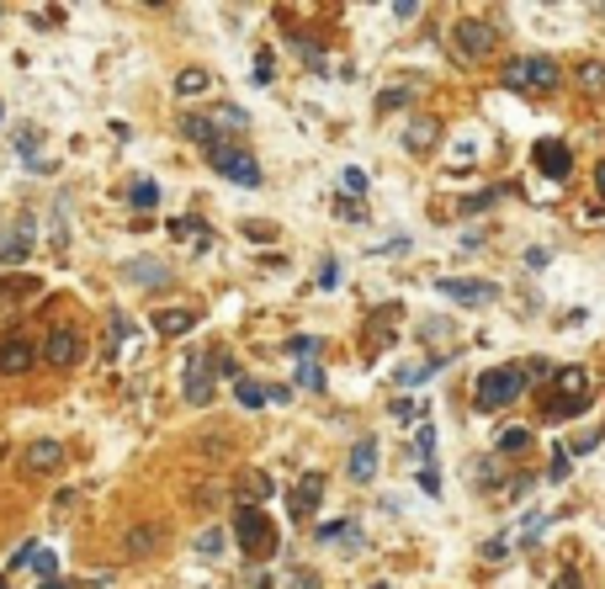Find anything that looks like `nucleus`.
I'll use <instances>...</instances> for the list:
<instances>
[{
  "label": "nucleus",
  "instance_id": "27",
  "mask_svg": "<svg viewBox=\"0 0 605 589\" xmlns=\"http://www.w3.org/2000/svg\"><path fill=\"white\" fill-rule=\"evenodd\" d=\"M240 489H244V499H250V504H255V499H266V494H272L266 472H244V483H240Z\"/></svg>",
  "mask_w": 605,
  "mask_h": 589
},
{
  "label": "nucleus",
  "instance_id": "38",
  "mask_svg": "<svg viewBox=\"0 0 605 589\" xmlns=\"http://www.w3.org/2000/svg\"><path fill=\"white\" fill-rule=\"evenodd\" d=\"M473 478H478V483H499V462H478L473 467Z\"/></svg>",
  "mask_w": 605,
  "mask_h": 589
},
{
  "label": "nucleus",
  "instance_id": "14",
  "mask_svg": "<svg viewBox=\"0 0 605 589\" xmlns=\"http://www.w3.org/2000/svg\"><path fill=\"white\" fill-rule=\"evenodd\" d=\"M159 536H165L159 526H133L122 536V558H149L154 547H159Z\"/></svg>",
  "mask_w": 605,
  "mask_h": 589
},
{
  "label": "nucleus",
  "instance_id": "48",
  "mask_svg": "<svg viewBox=\"0 0 605 589\" xmlns=\"http://www.w3.org/2000/svg\"><path fill=\"white\" fill-rule=\"evenodd\" d=\"M372 589H388V584H372Z\"/></svg>",
  "mask_w": 605,
  "mask_h": 589
},
{
  "label": "nucleus",
  "instance_id": "15",
  "mask_svg": "<svg viewBox=\"0 0 605 589\" xmlns=\"http://www.w3.org/2000/svg\"><path fill=\"white\" fill-rule=\"evenodd\" d=\"M122 277L138 281V287H159V281H170V266H165V260H128Z\"/></svg>",
  "mask_w": 605,
  "mask_h": 589
},
{
  "label": "nucleus",
  "instance_id": "12",
  "mask_svg": "<svg viewBox=\"0 0 605 589\" xmlns=\"http://www.w3.org/2000/svg\"><path fill=\"white\" fill-rule=\"evenodd\" d=\"M181 133L191 138V144H202V149H218V144H223L218 123H212V117H197V112H186L181 117Z\"/></svg>",
  "mask_w": 605,
  "mask_h": 589
},
{
  "label": "nucleus",
  "instance_id": "28",
  "mask_svg": "<svg viewBox=\"0 0 605 589\" xmlns=\"http://www.w3.org/2000/svg\"><path fill=\"white\" fill-rule=\"evenodd\" d=\"M298 388H313V393H319V388H324V367H319V361H302L298 367Z\"/></svg>",
  "mask_w": 605,
  "mask_h": 589
},
{
  "label": "nucleus",
  "instance_id": "21",
  "mask_svg": "<svg viewBox=\"0 0 605 589\" xmlns=\"http://www.w3.org/2000/svg\"><path fill=\"white\" fill-rule=\"evenodd\" d=\"M499 457H515V452H531V431L526 425H510V431L499 435V446H494Z\"/></svg>",
  "mask_w": 605,
  "mask_h": 589
},
{
  "label": "nucleus",
  "instance_id": "44",
  "mask_svg": "<svg viewBox=\"0 0 605 589\" xmlns=\"http://www.w3.org/2000/svg\"><path fill=\"white\" fill-rule=\"evenodd\" d=\"M287 589H319V584H313V574H292V584Z\"/></svg>",
  "mask_w": 605,
  "mask_h": 589
},
{
  "label": "nucleus",
  "instance_id": "2",
  "mask_svg": "<svg viewBox=\"0 0 605 589\" xmlns=\"http://www.w3.org/2000/svg\"><path fill=\"white\" fill-rule=\"evenodd\" d=\"M234 536H240V547L250 558H272L276 553V526L255 510V504H240V515H234Z\"/></svg>",
  "mask_w": 605,
  "mask_h": 589
},
{
  "label": "nucleus",
  "instance_id": "8",
  "mask_svg": "<svg viewBox=\"0 0 605 589\" xmlns=\"http://www.w3.org/2000/svg\"><path fill=\"white\" fill-rule=\"evenodd\" d=\"M537 170H542L547 181H569V176H574V155H569L558 138H542V144H537Z\"/></svg>",
  "mask_w": 605,
  "mask_h": 589
},
{
  "label": "nucleus",
  "instance_id": "6",
  "mask_svg": "<svg viewBox=\"0 0 605 589\" xmlns=\"http://www.w3.org/2000/svg\"><path fill=\"white\" fill-rule=\"evenodd\" d=\"M452 303H467V309H484V303H494V281H478V277H446V281H436Z\"/></svg>",
  "mask_w": 605,
  "mask_h": 589
},
{
  "label": "nucleus",
  "instance_id": "34",
  "mask_svg": "<svg viewBox=\"0 0 605 589\" xmlns=\"http://www.w3.org/2000/svg\"><path fill=\"white\" fill-rule=\"evenodd\" d=\"M420 409H425L420 399H398L394 403V420H404V425H409V420H420Z\"/></svg>",
  "mask_w": 605,
  "mask_h": 589
},
{
  "label": "nucleus",
  "instance_id": "25",
  "mask_svg": "<svg viewBox=\"0 0 605 589\" xmlns=\"http://www.w3.org/2000/svg\"><path fill=\"white\" fill-rule=\"evenodd\" d=\"M579 86L590 96H605V64H579Z\"/></svg>",
  "mask_w": 605,
  "mask_h": 589
},
{
  "label": "nucleus",
  "instance_id": "40",
  "mask_svg": "<svg viewBox=\"0 0 605 589\" xmlns=\"http://www.w3.org/2000/svg\"><path fill=\"white\" fill-rule=\"evenodd\" d=\"M415 446H420V457H430V452H436V425H420V441H415Z\"/></svg>",
  "mask_w": 605,
  "mask_h": 589
},
{
  "label": "nucleus",
  "instance_id": "45",
  "mask_svg": "<svg viewBox=\"0 0 605 589\" xmlns=\"http://www.w3.org/2000/svg\"><path fill=\"white\" fill-rule=\"evenodd\" d=\"M595 187H600V191H605V165H600V170H595Z\"/></svg>",
  "mask_w": 605,
  "mask_h": 589
},
{
  "label": "nucleus",
  "instance_id": "33",
  "mask_svg": "<svg viewBox=\"0 0 605 589\" xmlns=\"http://www.w3.org/2000/svg\"><path fill=\"white\" fill-rule=\"evenodd\" d=\"M272 75H276V59L261 48V54H255V80H261V86H272Z\"/></svg>",
  "mask_w": 605,
  "mask_h": 589
},
{
  "label": "nucleus",
  "instance_id": "32",
  "mask_svg": "<svg viewBox=\"0 0 605 589\" xmlns=\"http://www.w3.org/2000/svg\"><path fill=\"white\" fill-rule=\"evenodd\" d=\"M32 568H37V579L48 584V579L59 574V558H54V553H32Z\"/></svg>",
  "mask_w": 605,
  "mask_h": 589
},
{
  "label": "nucleus",
  "instance_id": "10",
  "mask_svg": "<svg viewBox=\"0 0 605 589\" xmlns=\"http://www.w3.org/2000/svg\"><path fill=\"white\" fill-rule=\"evenodd\" d=\"M186 403H197V409H208L212 403V367L197 356V361H186Z\"/></svg>",
  "mask_w": 605,
  "mask_h": 589
},
{
  "label": "nucleus",
  "instance_id": "11",
  "mask_svg": "<svg viewBox=\"0 0 605 589\" xmlns=\"http://www.w3.org/2000/svg\"><path fill=\"white\" fill-rule=\"evenodd\" d=\"M32 367H37V345H27V340L0 345V372L5 377H22V372H32Z\"/></svg>",
  "mask_w": 605,
  "mask_h": 589
},
{
  "label": "nucleus",
  "instance_id": "24",
  "mask_svg": "<svg viewBox=\"0 0 605 589\" xmlns=\"http://www.w3.org/2000/svg\"><path fill=\"white\" fill-rule=\"evenodd\" d=\"M212 123H218V133H240V127H250V117H244L240 107H218Z\"/></svg>",
  "mask_w": 605,
  "mask_h": 589
},
{
  "label": "nucleus",
  "instance_id": "7",
  "mask_svg": "<svg viewBox=\"0 0 605 589\" xmlns=\"http://www.w3.org/2000/svg\"><path fill=\"white\" fill-rule=\"evenodd\" d=\"M456 48H462V59H484L488 48H494V27L478 22V16H462L456 22Z\"/></svg>",
  "mask_w": 605,
  "mask_h": 589
},
{
  "label": "nucleus",
  "instance_id": "20",
  "mask_svg": "<svg viewBox=\"0 0 605 589\" xmlns=\"http://www.w3.org/2000/svg\"><path fill=\"white\" fill-rule=\"evenodd\" d=\"M59 462H64L59 441H32V446H27V467H32V472H54Z\"/></svg>",
  "mask_w": 605,
  "mask_h": 589
},
{
  "label": "nucleus",
  "instance_id": "1",
  "mask_svg": "<svg viewBox=\"0 0 605 589\" xmlns=\"http://www.w3.org/2000/svg\"><path fill=\"white\" fill-rule=\"evenodd\" d=\"M520 393H526V372H520V367H494V372L478 377V388H473V403H478L484 414H494V409L515 403Z\"/></svg>",
  "mask_w": 605,
  "mask_h": 589
},
{
  "label": "nucleus",
  "instance_id": "16",
  "mask_svg": "<svg viewBox=\"0 0 605 589\" xmlns=\"http://www.w3.org/2000/svg\"><path fill=\"white\" fill-rule=\"evenodd\" d=\"M351 478H356V483H372V478H377V441H372V435L356 441V452H351Z\"/></svg>",
  "mask_w": 605,
  "mask_h": 589
},
{
  "label": "nucleus",
  "instance_id": "22",
  "mask_svg": "<svg viewBox=\"0 0 605 589\" xmlns=\"http://www.w3.org/2000/svg\"><path fill=\"white\" fill-rule=\"evenodd\" d=\"M234 399H240L244 409H261V403H266V388H261L255 377H234Z\"/></svg>",
  "mask_w": 605,
  "mask_h": 589
},
{
  "label": "nucleus",
  "instance_id": "31",
  "mask_svg": "<svg viewBox=\"0 0 605 589\" xmlns=\"http://www.w3.org/2000/svg\"><path fill=\"white\" fill-rule=\"evenodd\" d=\"M197 553H202V558H218V553H223V531H202V536H197Z\"/></svg>",
  "mask_w": 605,
  "mask_h": 589
},
{
  "label": "nucleus",
  "instance_id": "42",
  "mask_svg": "<svg viewBox=\"0 0 605 589\" xmlns=\"http://www.w3.org/2000/svg\"><path fill=\"white\" fill-rule=\"evenodd\" d=\"M394 16H398V22H415V16H420V5H415V0H398Z\"/></svg>",
  "mask_w": 605,
  "mask_h": 589
},
{
  "label": "nucleus",
  "instance_id": "23",
  "mask_svg": "<svg viewBox=\"0 0 605 589\" xmlns=\"http://www.w3.org/2000/svg\"><path fill=\"white\" fill-rule=\"evenodd\" d=\"M176 91L181 96H202L208 91V69H181V75H176Z\"/></svg>",
  "mask_w": 605,
  "mask_h": 589
},
{
  "label": "nucleus",
  "instance_id": "29",
  "mask_svg": "<svg viewBox=\"0 0 605 589\" xmlns=\"http://www.w3.org/2000/svg\"><path fill=\"white\" fill-rule=\"evenodd\" d=\"M287 350H292V356H302V361H319V340H313V335H292V340H287Z\"/></svg>",
  "mask_w": 605,
  "mask_h": 589
},
{
  "label": "nucleus",
  "instance_id": "3",
  "mask_svg": "<svg viewBox=\"0 0 605 589\" xmlns=\"http://www.w3.org/2000/svg\"><path fill=\"white\" fill-rule=\"evenodd\" d=\"M558 80H563V69L542 54H531V59H515L505 69V86L510 91H558Z\"/></svg>",
  "mask_w": 605,
  "mask_h": 589
},
{
  "label": "nucleus",
  "instance_id": "43",
  "mask_svg": "<svg viewBox=\"0 0 605 589\" xmlns=\"http://www.w3.org/2000/svg\"><path fill=\"white\" fill-rule=\"evenodd\" d=\"M420 483H425V494H441V478H436V467H425Z\"/></svg>",
  "mask_w": 605,
  "mask_h": 589
},
{
  "label": "nucleus",
  "instance_id": "35",
  "mask_svg": "<svg viewBox=\"0 0 605 589\" xmlns=\"http://www.w3.org/2000/svg\"><path fill=\"white\" fill-rule=\"evenodd\" d=\"M170 234H176V239H186V234H202V239H208V228H202L197 218H176V223H170Z\"/></svg>",
  "mask_w": 605,
  "mask_h": 589
},
{
  "label": "nucleus",
  "instance_id": "30",
  "mask_svg": "<svg viewBox=\"0 0 605 589\" xmlns=\"http://www.w3.org/2000/svg\"><path fill=\"white\" fill-rule=\"evenodd\" d=\"M340 536H362L356 521H330V526H319V542H340Z\"/></svg>",
  "mask_w": 605,
  "mask_h": 589
},
{
  "label": "nucleus",
  "instance_id": "37",
  "mask_svg": "<svg viewBox=\"0 0 605 589\" xmlns=\"http://www.w3.org/2000/svg\"><path fill=\"white\" fill-rule=\"evenodd\" d=\"M340 187H345V191H356V197H362V191H366V176H362V170H345V176H340Z\"/></svg>",
  "mask_w": 605,
  "mask_h": 589
},
{
  "label": "nucleus",
  "instance_id": "41",
  "mask_svg": "<svg viewBox=\"0 0 605 589\" xmlns=\"http://www.w3.org/2000/svg\"><path fill=\"white\" fill-rule=\"evenodd\" d=\"M569 467H574L569 457H552V467H547V478H552V483H563V478H569Z\"/></svg>",
  "mask_w": 605,
  "mask_h": 589
},
{
  "label": "nucleus",
  "instance_id": "49",
  "mask_svg": "<svg viewBox=\"0 0 605 589\" xmlns=\"http://www.w3.org/2000/svg\"><path fill=\"white\" fill-rule=\"evenodd\" d=\"M0 117H5V107H0Z\"/></svg>",
  "mask_w": 605,
  "mask_h": 589
},
{
  "label": "nucleus",
  "instance_id": "36",
  "mask_svg": "<svg viewBox=\"0 0 605 589\" xmlns=\"http://www.w3.org/2000/svg\"><path fill=\"white\" fill-rule=\"evenodd\" d=\"M409 101V91H383L377 96V112H394V107H404Z\"/></svg>",
  "mask_w": 605,
  "mask_h": 589
},
{
  "label": "nucleus",
  "instance_id": "5",
  "mask_svg": "<svg viewBox=\"0 0 605 589\" xmlns=\"http://www.w3.org/2000/svg\"><path fill=\"white\" fill-rule=\"evenodd\" d=\"M584 403H590V372L584 367H563L558 372V399L547 403V414L563 420V414H579Z\"/></svg>",
  "mask_w": 605,
  "mask_h": 589
},
{
  "label": "nucleus",
  "instance_id": "46",
  "mask_svg": "<svg viewBox=\"0 0 605 589\" xmlns=\"http://www.w3.org/2000/svg\"><path fill=\"white\" fill-rule=\"evenodd\" d=\"M37 589H69V584H59V579H48V584H37Z\"/></svg>",
  "mask_w": 605,
  "mask_h": 589
},
{
  "label": "nucleus",
  "instance_id": "19",
  "mask_svg": "<svg viewBox=\"0 0 605 589\" xmlns=\"http://www.w3.org/2000/svg\"><path fill=\"white\" fill-rule=\"evenodd\" d=\"M436 138H441V123H436V117H415V123L404 127V144H409L415 155H425Z\"/></svg>",
  "mask_w": 605,
  "mask_h": 589
},
{
  "label": "nucleus",
  "instance_id": "13",
  "mask_svg": "<svg viewBox=\"0 0 605 589\" xmlns=\"http://www.w3.org/2000/svg\"><path fill=\"white\" fill-rule=\"evenodd\" d=\"M191 324H197V313H191V309H165V313H154V330H159L165 340H181V335H191Z\"/></svg>",
  "mask_w": 605,
  "mask_h": 589
},
{
  "label": "nucleus",
  "instance_id": "39",
  "mask_svg": "<svg viewBox=\"0 0 605 589\" xmlns=\"http://www.w3.org/2000/svg\"><path fill=\"white\" fill-rule=\"evenodd\" d=\"M319 287H324V292H330V287H340V266H334V260H324V271H319Z\"/></svg>",
  "mask_w": 605,
  "mask_h": 589
},
{
  "label": "nucleus",
  "instance_id": "18",
  "mask_svg": "<svg viewBox=\"0 0 605 589\" xmlns=\"http://www.w3.org/2000/svg\"><path fill=\"white\" fill-rule=\"evenodd\" d=\"M27 255H32V234H27V228L0 234V266H22Z\"/></svg>",
  "mask_w": 605,
  "mask_h": 589
},
{
  "label": "nucleus",
  "instance_id": "4",
  "mask_svg": "<svg viewBox=\"0 0 605 589\" xmlns=\"http://www.w3.org/2000/svg\"><path fill=\"white\" fill-rule=\"evenodd\" d=\"M208 165L223 176V181H240V187H261V165L250 149H234V144H218L208 149Z\"/></svg>",
  "mask_w": 605,
  "mask_h": 589
},
{
  "label": "nucleus",
  "instance_id": "47",
  "mask_svg": "<svg viewBox=\"0 0 605 589\" xmlns=\"http://www.w3.org/2000/svg\"><path fill=\"white\" fill-rule=\"evenodd\" d=\"M0 589H11V584H5V574H0Z\"/></svg>",
  "mask_w": 605,
  "mask_h": 589
},
{
  "label": "nucleus",
  "instance_id": "17",
  "mask_svg": "<svg viewBox=\"0 0 605 589\" xmlns=\"http://www.w3.org/2000/svg\"><path fill=\"white\" fill-rule=\"evenodd\" d=\"M319 499H324V478H319V472H308V478H302L298 483V494H292V515H313V510H319Z\"/></svg>",
  "mask_w": 605,
  "mask_h": 589
},
{
  "label": "nucleus",
  "instance_id": "9",
  "mask_svg": "<svg viewBox=\"0 0 605 589\" xmlns=\"http://www.w3.org/2000/svg\"><path fill=\"white\" fill-rule=\"evenodd\" d=\"M43 356H48V367H75L80 361V335L69 330V324H54V335L43 345Z\"/></svg>",
  "mask_w": 605,
  "mask_h": 589
},
{
  "label": "nucleus",
  "instance_id": "26",
  "mask_svg": "<svg viewBox=\"0 0 605 589\" xmlns=\"http://www.w3.org/2000/svg\"><path fill=\"white\" fill-rule=\"evenodd\" d=\"M128 202H133V208H154V202H159V187H154V181H133V187H128Z\"/></svg>",
  "mask_w": 605,
  "mask_h": 589
}]
</instances>
